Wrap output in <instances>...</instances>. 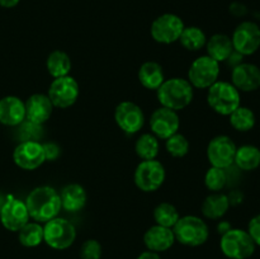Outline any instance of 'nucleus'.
Returning a JSON list of instances; mask_svg holds the SVG:
<instances>
[{"label": "nucleus", "mask_w": 260, "mask_h": 259, "mask_svg": "<svg viewBox=\"0 0 260 259\" xmlns=\"http://www.w3.org/2000/svg\"><path fill=\"white\" fill-rule=\"evenodd\" d=\"M25 206L29 217L40 223H46L57 217L62 208L58 192L48 185H41L30 190L25 200Z\"/></svg>", "instance_id": "f257e3e1"}, {"label": "nucleus", "mask_w": 260, "mask_h": 259, "mask_svg": "<svg viewBox=\"0 0 260 259\" xmlns=\"http://www.w3.org/2000/svg\"><path fill=\"white\" fill-rule=\"evenodd\" d=\"M157 101L161 107L180 111L192 103L194 88L192 84L183 78H172L165 80L157 89Z\"/></svg>", "instance_id": "f03ea898"}, {"label": "nucleus", "mask_w": 260, "mask_h": 259, "mask_svg": "<svg viewBox=\"0 0 260 259\" xmlns=\"http://www.w3.org/2000/svg\"><path fill=\"white\" fill-rule=\"evenodd\" d=\"M207 103L221 116H230L241 106L240 91L229 81H216L208 88Z\"/></svg>", "instance_id": "7ed1b4c3"}, {"label": "nucleus", "mask_w": 260, "mask_h": 259, "mask_svg": "<svg viewBox=\"0 0 260 259\" xmlns=\"http://www.w3.org/2000/svg\"><path fill=\"white\" fill-rule=\"evenodd\" d=\"M175 241L185 246H200L208 240L210 229L201 217L188 215L179 217L173 226Z\"/></svg>", "instance_id": "20e7f679"}, {"label": "nucleus", "mask_w": 260, "mask_h": 259, "mask_svg": "<svg viewBox=\"0 0 260 259\" xmlns=\"http://www.w3.org/2000/svg\"><path fill=\"white\" fill-rule=\"evenodd\" d=\"M220 248L229 259H249L255 251L256 245L248 231L231 228L228 233L221 235Z\"/></svg>", "instance_id": "39448f33"}, {"label": "nucleus", "mask_w": 260, "mask_h": 259, "mask_svg": "<svg viewBox=\"0 0 260 259\" xmlns=\"http://www.w3.org/2000/svg\"><path fill=\"white\" fill-rule=\"evenodd\" d=\"M76 239V229L69 220L55 217L43 226V241L55 250L70 248Z\"/></svg>", "instance_id": "423d86ee"}, {"label": "nucleus", "mask_w": 260, "mask_h": 259, "mask_svg": "<svg viewBox=\"0 0 260 259\" xmlns=\"http://www.w3.org/2000/svg\"><path fill=\"white\" fill-rule=\"evenodd\" d=\"M220 76V62L211 58L210 56H200L189 66L187 80L193 88L208 89L218 81Z\"/></svg>", "instance_id": "0eeeda50"}, {"label": "nucleus", "mask_w": 260, "mask_h": 259, "mask_svg": "<svg viewBox=\"0 0 260 259\" xmlns=\"http://www.w3.org/2000/svg\"><path fill=\"white\" fill-rule=\"evenodd\" d=\"M165 168L159 160H142L135 170L134 180L142 192H155L165 182Z\"/></svg>", "instance_id": "6e6552de"}, {"label": "nucleus", "mask_w": 260, "mask_h": 259, "mask_svg": "<svg viewBox=\"0 0 260 259\" xmlns=\"http://www.w3.org/2000/svg\"><path fill=\"white\" fill-rule=\"evenodd\" d=\"M184 27L185 25L182 18L173 13H165V14L159 15L151 23L150 35L157 43L170 45V43L179 41Z\"/></svg>", "instance_id": "1a4fd4ad"}, {"label": "nucleus", "mask_w": 260, "mask_h": 259, "mask_svg": "<svg viewBox=\"0 0 260 259\" xmlns=\"http://www.w3.org/2000/svg\"><path fill=\"white\" fill-rule=\"evenodd\" d=\"M234 51L243 56L254 55L260 47V27L255 22L244 20L233 33Z\"/></svg>", "instance_id": "9d476101"}, {"label": "nucleus", "mask_w": 260, "mask_h": 259, "mask_svg": "<svg viewBox=\"0 0 260 259\" xmlns=\"http://www.w3.org/2000/svg\"><path fill=\"white\" fill-rule=\"evenodd\" d=\"M47 95L56 108H69L74 106L79 98L78 81L70 75L53 79L48 88Z\"/></svg>", "instance_id": "9b49d317"}, {"label": "nucleus", "mask_w": 260, "mask_h": 259, "mask_svg": "<svg viewBox=\"0 0 260 259\" xmlns=\"http://www.w3.org/2000/svg\"><path fill=\"white\" fill-rule=\"evenodd\" d=\"M236 144L231 137L218 135L213 137L207 146V159L211 167L229 169L234 165L236 154Z\"/></svg>", "instance_id": "f8f14e48"}, {"label": "nucleus", "mask_w": 260, "mask_h": 259, "mask_svg": "<svg viewBox=\"0 0 260 259\" xmlns=\"http://www.w3.org/2000/svg\"><path fill=\"white\" fill-rule=\"evenodd\" d=\"M117 126L127 135H135L144 127L145 114L141 107L129 101L121 102L114 109Z\"/></svg>", "instance_id": "ddd939ff"}, {"label": "nucleus", "mask_w": 260, "mask_h": 259, "mask_svg": "<svg viewBox=\"0 0 260 259\" xmlns=\"http://www.w3.org/2000/svg\"><path fill=\"white\" fill-rule=\"evenodd\" d=\"M180 127V119L177 111L160 107L150 117V130L159 140H168L175 135Z\"/></svg>", "instance_id": "4468645a"}, {"label": "nucleus", "mask_w": 260, "mask_h": 259, "mask_svg": "<svg viewBox=\"0 0 260 259\" xmlns=\"http://www.w3.org/2000/svg\"><path fill=\"white\" fill-rule=\"evenodd\" d=\"M15 165L23 170H35L46 161L45 150L38 141H22L13 151Z\"/></svg>", "instance_id": "2eb2a0df"}, {"label": "nucleus", "mask_w": 260, "mask_h": 259, "mask_svg": "<svg viewBox=\"0 0 260 259\" xmlns=\"http://www.w3.org/2000/svg\"><path fill=\"white\" fill-rule=\"evenodd\" d=\"M0 221L7 230L18 233L29 221L25 202L12 198L3 203L0 208Z\"/></svg>", "instance_id": "dca6fc26"}, {"label": "nucleus", "mask_w": 260, "mask_h": 259, "mask_svg": "<svg viewBox=\"0 0 260 259\" xmlns=\"http://www.w3.org/2000/svg\"><path fill=\"white\" fill-rule=\"evenodd\" d=\"M231 84L239 91H255L260 88V68L254 63L241 62L233 68Z\"/></svg>", "instance_id": "f3484780"}, {"label": "nucleus", "mask_w": 260, "mask_h": 259, "mask_svg": "<svg viewBox=\"0 0 260 259\" xmlns=\"http://www.w3.org/2000/svg\"><path fill=\"white\" fill-rule=\"evenodd\" d=\"M24 104L25 119L32 123L41 124V126L50 119L55 108L48 95L42 93H36L30 95Z\"/></svg>", "instance_id": "a211bd4d"}, {"label": "nucleus", "mask_w": 260, "mask_h": 259, "mask_svg": "<svg viewBox=\"0 0 260 259\" xmlns=\"http://www.w3.org/2000/svg\"><path fill=\"white\" fill-rule=\"evenodd\" d=\"M25 121V104L15 95H8L0 99V123L15 127Z\"/></svg>", "instance_id": "6ab92c4d"}, {"label": "nucleus", "mask_w": 260, "mask_h": 259, "mask_svg": "<svg viewBox=\"0 0 260 259\" xmlns=\"http://www.w3.org/2000/svg\"><path fill=\"white\" fill-rule=\"evenodd\" d=\"M175 236L173 229L165 226L154 225L147 229L144 234V244L147 250L161 253L167 251L174 245Z\"/></svg>", "instance_id": "aec40b11"}, {"label": "nucleus", "mask_w": 260, "mask_h": 259, "mask_svg": "<svg viewBox=\"0 0 260 259\" xmlns=\"http://www.w3.org/2000/svg\"><path fill=\"white\" fill-rule=\"evenodd\" d=\"M61 207L68 212H78L86 205L88 195L83 185L78 183H70L65 185L60 192Z\"/></svg>", "instance_id": "412c9836"}, {"label": "nucleus", "mask_w": 260, "mask_h": 259, "mask_svg": "<svg viewBox=\"0 0 260 259\" xmlns=\"http://www.w3.org/2000/svg\"><path fill=\"white\" fill-rule=\"evenodd\" d=\"M230 208L228 195L221 192H213L212 195L207 196L202 203V215L210 220H220L228 213Z\"/></svg>", "instance_id": "4be33fe9"}, {"label": "nucleus", "mask_w": 260, "mask_h": 259, "mask_svg": "<svg viewBox=\"0 0 260 259\" xmlns=\"http://www.w3.org/2000/svg\"><path fill=\"white\" fill-rule=\"evenodd\" d=\"M206 50H207V56H210L211 58L216 60L217 62H223L234 52L233 41L228 35L216 33L210 40H207Z\"/></svg>", "instance_id": "5701e85b"}, {"label": "nucleus", "mask_w": 260, "mask_h": 259, "mask_svg": "<svg viewBox=\"0 0 260 259\" xmlns=\"http://www.w3.org/2000/svg\"><path fill=\"white\" fill-rule=\"evenodd\" d=\"M139 80L144 88L150 90H157L165 81L164 71L160 63L155 61H146L140 66Z\"/></svg>", "instance_id": "b1692460"}, {"label": "nucleus", "mask_w": 260, "mask_h": 259, "mask_svg": "<svg viewBox=\"0 0 260 259\" xmlns=\"http://www.w3.org/2000/svg\"><path fill=\"white\" fill-rule=\"evenodd\" d=\"M234 164L244 172H251L260 165V149L254 145H243L236 149Z\"/></svg>", "instance_id": "393cba45"}, {"label": "nucleus", "mask_w": 260, "mask_h": 259, "mask_svg": "<svg viewBox=\"0 0 260 259\" xmlns=\"http://www.w3.org/2000/svg\"><path fill=\"white\" fill-rule=\"evenodd\" d=\"M46 68H47L48 74L53 79L69 75V73L71 71L70 56L61 50L52 51L46 61Z\"/></svg>", "instance_id": "a878e982"}, {"label": "nucleus", "mask_w": 260, "mask_h": 259, "mask_svg": "<svg viewBox=\"0 0 260 259\" xmlns=\"http://www.w3.org/2000/svg\"><path fill=\"white\" fill-rule=\"evenodd\" d=\"M159 139L152 134H142L135 144V151L142 160H154L159 154Z\"/></svg>", "instance_id": "bb28decb"}, {"label": "nucleus", "mask_w": 260, "mask_h": 259, "mask_svg": "<svg viewBox=\"0 0 260 259\" xmlns=\"http://www.w3.org/2000/svg\"><path fill=\"white\" fill-rule=\"evenodd\" d=\"M18 240L25 248H36L43 241V226L40 222L28 221L19 231Z\"/></svg>", "instance_id": "cd10ccee"}, {"label": "nucleus", "mask_w": 260, "mask_h": 259, "mask_svg": "<svg viewBox=\"0 0 260 259\" xmlns=\"http://www.w3.org/2000/svg\"><path fill=\"white\" fill-rule=\"evenodd\" d=\"M180 45L188 51H200L201 48H203L207 42V37H206V33L201 29L200 27H194V25H190V27H184L182 35L179 37Z\"/></svg>", "instance_id": "c85d7f7f"}, {"label": "nucleus", "mask_w": 260, "mask_h": 259, "mask_svg": "<svg viewBox=\"0 0 260 259\" xmlns=\"http://www.w3.org/2000/svg\"><path fill=\"white\" fill-rule=\"evenodd\" d=\"M230 124L239 132H248L255 126V113L248 107H239L230 114Z\"/></svg>", "instance_id": "c756f323"}, {"label": "nucleus", "mask_w": 260, "mask_h": 259, "mask_svg": "<svg viewBox=\"0 0 260 259\" xmlns=\"http://www.w3.org/2000/svg\"><path fill=\"white\" fill-rule=\"evenodd\" d=\"M179 217V211L172 203L162 202L157 205L154 210V220L156 225L173 229V226L177 223Z\"/></svg>", "instance_id": "7c9ffc66"}, {"label": "nucleus", "mask_w": 260, "mask_h": 259, "mask_svg": "<svg viewBox=\"0 0 260 259\" xmlns=\"http://www.w3.org/2000/svg\"><path fill=\"white\" fill-rule=\"evenodd\" d=\"M228 173L226 169H221V168L211 167L210 169L206 172L205 175V184L212 192H221L223 188L228 184Z\"/></svg>", "instance_id": "2f4dec72"}, {"label": "nucleus", "mask_w": 260, "mask_h": 259, "mask_svg": "<svg viewBox=\"0 0 260 259\" xmlns=\"http://www.w3.org/2000/svg\"><path fill=\"white\" fill-rule=\"evenodd\" d=\"M165 141H167L165 142L167 151L173 157H184L189 152V141H188V139L184 135L177 132V134L170 136Z\"/></svg>", "instance_id": "473e14b6"}, {"label": "nucleus", "mask_w": 260, "mask_h": 259, "mask_svg": "<svg viewBox=\"0 0 260 259\" xmlns=\"http://www.w3.org/2000/svg\"><path fill=\"white\" fill-rule=\"evenodd\" d=\"M102 245L95 239H88L80 248V259H101Z\"/></svg>", "instance_id": "72a5a7b5"}, {"label": "nucleus", "mask_w": 260, "mask_h": 259, "mask_svg": "<svg viewBox=\"0 0 260 259\" xmlns=\"http://www.w3.org/2000/svg\"><path fill=\"white\" fill-rule=\"evenodd\" d=\"M22 124V135L23 141H38L41 136H42V131H41V124L32 123V122L25 119Z\"/></svg>", "instance_id": "f704fd0d"}, {"label": "nucleus", "mask_w": 260, "mask_h": 259, "mask_svg": "<svg viewBox=\"0 0 260 259\" xmlns=\"http://www.w3.org/2000/svg\"><path fill=\"white\" fill-rule=\"evenodd\" d=\"M255 243V245L260 246V213L259 215L254 216L250 221H249L248 230H246Z\"/></svg>", "instance_id": "c9c22d12"}, {"label": "nucleus", "mask_w": 260, "mask_h": 259, "mask_svg": "<svg viewBox=\"0 0 260 259\" xmlns=\"http://www.w3.org/2000/svg\"><path fill=\"white\" fill-rule=\"evenodd\" d=\"M42 146L45 150L46 160H48V161H53L60 156V147L55 142H45V144H42Z\"/></svg>", "instance_id": "e433bc0d"}, {"label": "nucleus", "mask_w": 260, "mask_h": 259, "mask_svg": "<svg viewBox=\"0 0 260 259\" xmlns=\"http://www.w3.org/2000/svg\"><path fill=\"white\" fill-rule=\"evenodd\" d=\"M230 13L233 15H235V17H244V15L248 14V8L243 3L234 2L230 5Z\"/></svg>", "instance_id": "4c0bfd02"}, {"label": "nucleus", "mask_w": 260, "mask_h": 259, "mask_svg": "<svg viewBox=\"0 0 260 259\" xmlns=\"http://www.w3.org/2000/svg\"><path fill=\"white\" fill-rule=\"evenodd\" d=\"M229 202H230V206H238L240 203H243L244 201V193L239 189L231 190L228 195Z\"/></svg>", "instance_id": "58836bf2"}, {"label": "nucleus", "mask_w": 260, "mask_h": 259, "mask_svg": "<svg viewBox=\"0 0 260 259\" xmlns=\"http://www.w3.org/2000/svg\"><path fill=\"white\" fill-rule=\"evenodd\" d=\"M136 259H161V258H160L159 253H155V251H151V250H146L144 251V253L140 254Z\"/></svg>", "instance_id": "ea45409f"}, {"label": "nucleus", "mask_w": 260, "mask_h": 259, "mask_svg": "<svg viewBox=\"0 0 260 259\" xmlns=\"http://www.w3.org/2000/svg\"><path fill=\"white\" fill-rule=\"evenodd\" d=\"M230 229H231V223L229 222V221H221V222L217 225V231L218 234H221V235L228 233Z\"/></svg>", "instance_id": "a19ab883"}, {"label": "nucleus", "mask_w": 260, "mask_h": 259, "mask_svg": "<svg viewBox=\"0 0 260 259\" xmlns=\"http://www.w3.org/2000/svg\"><path fill=\"white\" fill-rule=\"evenodd\" d=\"M20 0H0V7L3 8H14L18 5Z\"/></svg>", "instance_id": "79ce46f5"}]
</instances>
